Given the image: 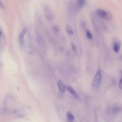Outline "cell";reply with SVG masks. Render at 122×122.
I'll list each match as a JSON object with an SVG mask.
<instances>
[{
    "instance_id": "obj_1",
    "label": "cell",
    "mask_w": 122,
    "mask_h": 122,
    "mask_svg": "<svg viewBox=\"0 0 122 122\" xmlns=\"http://www.w3.org/2000/svg\"><path fill=\"white\" fill-rule=\"evenodd\" d=\"M102 80V72L101 69H98L92 81V86L93 88L98 89L101 84Z\"/></svg>"
},
{
    "instance_id": "obj_2",
    "label": "cell",
    "mask_w": 122,
    "mask_h": 122,
    "mask_svg": "<svg viewBox=\"0 0 122 122\" xmlns=\"http://www.w3.org/2000/svg\"><path fill=\"white\" fill-rule=\"evenodd\" d=\"M97 14L99 17L105 19L110 18L111 16L108 12L102 9H98L97 10Z\"/></svg>"
},
{
    "instance_id": "obj_3",
    "label": "cell",
    "mask_w": 122,
    "mask_h": 122,
    "mask_svg": "<svg viewBox=\"0 0 122 122\" xmlns=\"http://www.w3.org/2000/svg\"><path fill=\"white\" fill-rule=\"evenodd\" d=\"M112 112L113 114H117V113L122 111V105L120 103H115L112 107Z\"/></svg>"
},
{
    "instance_id": "obj_4",
    "label": "cell",
    "mask_w": 122,
    "mask_h": 122,
    "mask_svg": "<svg viewBox=\"0 0 122 122\" xmlns=\"http://www.w3.org/2000/svg\"><path fill=\"white\" fill-rule=\"evenodd\" d=\"M27 31H28V28L27 27H24L19 35V40L20 43L21 45H22L24 43V37L25 34L27 33Z\"/></svg>"
},
{
    "instance_id": "obj_5",
    "label": "cell",
    "mask_w": 122,
    "mask_h": 122,
    "mask_svg": "<svg viewBox=\"0 0 122 122\" xmlns=\"http://www.w3.org/2000/svg\"><path fill=\"white\" fill-rule=\"evenodd\" d=\"M67 89L68 91L72 95V96L76 99H79V95L77 93V92H76V91L71 86H67Z\"/></svg>"
},
{
    "instance_id": "obj_6",
    "label": "cell",
    "mask_w": 122,
    "mask_h": 122,
    "mask_svg": "<svg viewBox=\"0 0 122 122\" xmlns=\"http://www.w3.org/2000/svg\"><path fill=\"white\" fill-rule=\"evenodd\" d=\"M44 13L45 17L48 20H51L52 18L51 10L50 8L48 6H46L44 9Z\"/></svg>"
},
{
    "instance_id": "obj_7",
    "label": "cell",
    "mask_w": 122,
    "mask_h": 122,
    "mask_svg": "<svg viewBox=\"0 0 122 122\" xmlns=\"http://www.w3.org/2000/svg\"><path fill=\"white\" fill-rule=\"evenodd\" d=\"M57 86L60 92L61 93H64L65 91L66 87L63 82L61 80H58L57 81Z\"/></svg>"
},
{
    "instance_id": "obj_8",
    "label": "cell",
    "mask_w": 122,
    "mask_h": 122,
    "mask_svg": "<svg viewBox=\"0 0 122 122\" xmlns=\"http://www.w3.org/2000/svg\"><path fill=\"white\" fill-rule=\"evenodd\" d=\"M66 118L68 122H73L74 120V117L73 115L69 112L66 113Z\"/></svg>"
},
{
    "instance_id": "obj_9",
    "label": "cell",
    "mask_w": 122,
    "mask_h": 122,
    "mask_svg": "<svg viewBox=\"0 0 122 122\" xmlns=\"http://www.w3.org/2000/svg\"><path fill=\"white\" fill-rule=\"evenodd\" d=\"M120 47H121V44H120V42H115L113 44V51H114V52H118L119 51Z\"/></svg>"
},
{
    "instance_id": "obj_10",
    "label": "cell",
    "mask_w": 122,
    "mask_h": 122,
    "mask_svg": "<svg viewBox=\"0 0 122 122\" xmlns=\"http://www.w3.org/2000/svg\"><path fill=\"white\" fill-rule=\"evenodd\" d=\"M85 1L84 0H79L76 1V4L77 5V6L80 8H82L84 5H85Z\"/></svg>"
},
{
    "instance_id": "obj_11",
    "label": "cell",
    "mask_w": 122,
    "mask_h": 122,
    "mask_svg": "<svg viewBox=\"0 0 122 122\" xmlns=\"http://www.w3.org/2000/svg\"><path fill=\"white\" fill-rule=\"evenodd\" d=\"M66 30L67 32L70 35H72L73 34V31L71 29V28L70 27V26H66Z\"/></svg>"
},
{
    "instance_id": "obj_12",
    "label": "cell",
    "mask_w": 122,
    "mask_h": 122,
    "mask_svg": "<svg viewBox=\"0 0 122 122\" xmlns=\"http://www.w3.org/2000/svg\"><path fill=\"white\" fill-rule=\"evenodd\" d=\"M86 36L88 38V39L89 40H92V33L91 32V31L89 30H86Z\"/></svg>"
},
{
    "instance_id": "obj_13",
    "label": "cell",
    "mask_w": 122,
    "mask_h": 122,
    "mask_svg": "<svg viewBox=\"0 0 122 122\" xmlns=\"http://www.w3.org/2000/svg\"><path fill=\"white\" fill-rule=\"evenodd\" d=\"M118 87L119 89H122V71H121V78L119 81Z\"/></svg>"
},
{
    "instance_id": "obj_14",
    "label": "cell",
    "mask_w": 122,
    "mask_h": 122,
    "mask_svg": "<svg viewBox=\"0 0 122 122\" xmlns=\"http://www.w3.org/2000/svg\"><path fill=\"white\" fill-rule=\"evenodd\" d=\"M53 30H54L55 31H58L60 30V28H59V27L58 26L55 25V26H54V27H53Z\"/></svg>"
},
{
    "instance_id": "obj_15",
    "label": "cell",
    "mask_w": 122,
    "mask_h": 122,
    "mask_svg": "<svg viewBox=\"0 0 122 122\" xmlns=\"http://www.w3.org/2000/svg\"><path fill=\"white\" fill-rule=\"evenodd\" d=\"M71 48H72V50H73L74 51H76V47H75V45L72 43V44H71Z\"/></svg>"
}]
</instances>
